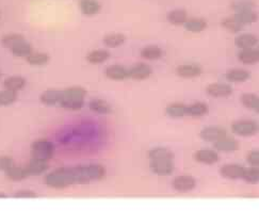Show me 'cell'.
Instances as JSON below:
<instances>
[{
    "mask_svg": "<svg viewBox=\"0 0 259 211\" xmlns=\"http://www.w3.org/2000/svg\"><path fill=\"white\" fill-rule=\"evenodd\" d=\"M44 182L52 189H65L74 185H80L79 173L77 166L58 167L45 176Z\"/></svg>",
    "mask_w": 259,
    "mask_h": 211,
    "instance_id": "cell-1",
    "label": "cell"
},
{
    "mask_svg": "<svg viewBox=\"0 0 259 211\" xmlns=\"http://www.w3.org/2000/svg\"><path fill=\"white\" fill-rule=\"evenodd\" d=\"M54 155V145L50 140L40 139L34 141L31 144V156L32 158L40 159L43 161H50Z\"/></svg>",
    "mask_w": 259,
    "mask_h": 211,
    "instance_id": "cell-2",
    "label": "cell"
},
{
    "mask_svg": "<svg viewBox=\"0 0 259 211\" xmlns=\"http://www.w3.org/2000/svg\"><path fill=\"white\" fill-rule=\"evenodd\" d=\"M232 132L237 137L250 138L257 135L259 125L253 119H238L230 126Z\"/></svg>",
    "mask_w": 259,
    "mask_h": 211,
    "instance_id": "cell-3",
    "label": "cell"
},
{
    "mask_svg": "<svg viewBox=\"0 0 259 211\" xmlns=\"http://www.w3.org/2000/svg\"><path fill=\"white\" fill-rule=\"evenodd\" d=\"M172 188L178 193H189L197 187V179L191 175H179L172 180Z\"/></svg>",
    "mask_w": 259,
    "mask_h": 211,
    "instance_id": "cell-4",
    "label": "cell"
},
{
    "mask_svg": "<svg viewBox=\"0 0 259 211\" xmlns=\"http://www.w3.org/2000/svg\"><path fill=\"white\" fill-rule=\"evenodd\" d=\"M150 170L154 175L159 176V177H167L175 171L174 160L150 161Z\"/></svg>",
    "mask_w": 259,
    "mask_h": 211,
    "instance_id": "cell-5",
    "label": "cell"
},
{
    "mask_svg": "<svg viewBox=\"0 0 259 211\" xmlns=\"http://www.w3.org/2000/svg\"><path fill=\"white\" fill-rule=\"evenodd\" d=\"M206 93L213 98H227L233 95L234 89L229 83L213 82L206 87Z\"/></svg>",
    "mask_w": 259,
    "mask_h": 211,
    "instance_id": "cell-6",
    "label": "cell"
},
{
    "mask_svg": "<svg viewBox=\"0 0 259 211\" xmlns=\"http://www.w3.org/2000/svg\"><path fill=\"white\" fill-rule=\"evenodd\" d=\"M153 74V68L148 63L139 62L128 68V78L136 81H143L149 79Z\"/></svg>",
    "mask_w": 259,
    "mask_h": 211,
    "instance_id": "cell-7",
    "label": "cell"
},
{
    "mask_svg": "<svg viewBox=\"0 0 259 211\" xmlns=\"http://www.w3.org/2000/svg\"><path fill=\"white\" fill-rule=\"evenodd\" d=\"M225 136H227V131L220 126H207L200 131V138L205 142L212 144Z\"/></svg>",
    "mask_w": 259,
    "mask_h": 211,
    "instance_id": "cell-8",
    "label": "cell"
},
{
    "mask_svg": "<svg viewBox=\"0 0 259 211\" xmlns=\"http://www.w3.org/2000/svg\"><path fill=\"white\" fill-rule=\"evenodd\" d=\"M246 167L238 163H226L220 167L219 173L223 178L228 180L242 179Z\"/></svg>",
    "mask_w": 259,
    "mask_h": 211,
    "instance_id": "cell-9",
    "label": "cell"
},
{
    "mask_svg": "<svg viewBox=\"0 0 259 211\" xmlns=\"http://www.w3.org/2000/svg\"><path fill=\"white\" fill-rule=\"evenodd\" d=\"M194 160L201 164L213 165L220 160L219 153L214 149H202L194 153Z\"/></svg>",
    "mask_w": 259,
    "mask_h": 211,
    "instance_id": "cell-10",
    "label": "cell"
},
{
    "mask_svg": "<svg viewBox=\"0 0 259 211\" xmlns=\"http://www.w3.org/2000/svg\"><path fill=\"white\" fill-rule=\"evenodd\" d=\"M203 73V68L197 63H185L176 68V75L184 79H192L200 77Z\"/></svg>",
    "mask_w": 259,
    "mask_h": 211,
    "instance_id": "cell-11",
    "label": "cell"
},
{
    "mask_svg": "<svg viewBox=\"0 0 259 211\" xmlns=\"http://www.w3.org/2000/svg\"><path fill=\"white\" fill-rule=\"evenodd\" d=\"M239 142L233 138L225 136L219 141H216L215 143H213V149L218 153H223V154H233L239 150Z\"/></svg>",
    "mask_w": 259,
    "mask_h": 211,
    "instance_id": "cell-12",
    "label": "cell"
},
{
    "mask_svg": "<svg viewBox=\"0 0 259 211\" xmlns=\"http://www.w3.org/2000/svg\"><path fill=\"white\" fill-rule=\"evenodd\" d=\"M235 46L239 49H249L257 47L259 40L253 33H238L234 40Z\"/></svg>",
    "mask_w": 259,
    "mask_h": 211,
    "instance_id": "cell-13",
    "label": "cell"
},
{
    "mask_svg": "<svg viewBox=\"0 0 259 211\" xmlns=\"http://www.w3.org/2000/svg\"><path fill=\"white\" fill-rule=\"evenodd\" d=\"M104 76L112 81H124L128 79V68L121 64L109 65L104 69Z\"/></svg>",
    "mask_w": 259,
    "mask_h": 211,
    "instance_id": "cell-14",
    "label": "cell"
},
{
    "mask_svg": "<svg viewBox=\"0 0 259 211\" xmlns=\"http://www.w3.org/2000/svg\"><path fill=\"white\" fill-rule=\"evenodd\" d=\"M251 78V72L246 68H230L225 73V79L228 83H244Z\"/></svg>",
    "mask_w": 259,
    "mask_h": 211,
    "instance_id": "cell-15",
    "label": "cell"
},
{
    "mask_svg": "<svg viewBox=\"0 0 259 211\" xmlns=\"http://www.w3.org/2000/svg\"><path fill=\"white\" fill-rule=\"evenodd\" d=\"M83 168L88 179L90 182L92 181H99L104 179L107 175L106 167L100 163H89V164H83Z\"/></svg>",
    "mask_w": 259,
    "mask_h": 211,
    "instance_id": "cell-16",
    "label": "cell"
},
{
    "mask_svg": "<svg viewBox=\"0 0 259 211\" xmlns=\"http://www.w3.org/2000/svg\"><path fill=\"white\" fill-rule=\"evenodd\" d=\"M238 61L243 65H254L259 63V52L257 47L249 49H240L237 54Z\"/></svg>",
    "mask_w": 259,
    "mask_h": 211,
    "instance_id": "cell-17",
    "label": "cell"
},
{
    "mask_svg": "<svg viewBox=\"0 0 259 211\" xmlns=\"http://www.w3.org/2000/svg\"><path fill=\"white\" fill-rule=\"evenodd\" d=\"M148 158L150 161L158 160H174V153L164 146H156L151 149L148 153Z\"/></svg>",
    "mask_w": 259,
    "mask_h": 211,
    "instance_id": "cell-18",
    "label": "cell"
},
{
    "mask_svg": "<svg viewBox=\"0 0 259 211\" xmlns=\"http://www.w3.org/2000/svg\"><path fill=\"white\" fill-rule=\"evenodd\" d=\"M79 9L85 16L92 17L101 12L102 5L99 0H80Z\"/></svg>",
    "mask_w": 259,
    "mask_h": 211,
    "instance_id": "cell-19",
    "label": "cell"
},
{
    "mask_svg": "<svg viewBox=\"0 0 259 211\" xmlns=\"http://www.w3.org/2000/svg\"><path fill=\"white\" fill-rule=\"evenodd\" d=\"M88 107L91 111L94 112V113L101 115H107L112 112L111 105L107 101L102 100V98H94V100H91L90 103L88 104Z\"/></svg>",
    "mask_w": 259,
    "mask_h": 211,
    "instance_id": "cell-20",
    "label": "cell"
},
{
    "mask_svg": "<svg viewBox=\"0 0 259 211\" xmlns=\"http://www.w3.org/2000/svg\"><path fill=\"white\" fill-rule=\"evenodd\" d=\"M62 98V91L58 89H47L44 91L43 93L40 96V101L41 103L48 106V107H52V106H54L60 103Z\"/></svg>",
    "mask_w": 259,
    "mask_h": 211,
    "instance_id": "cell-21",
    "label": "cell"
},
{
    "mask_svg": "<svg viewBox=\"0 0 259 211\" xmlns=\"http://www.w3.org/2000/svg\"><path fill=\"white\" fill-rule=\"evenodd\" d=\"M4 174H5L6 178L14 182L23 181V180L27 179L28 177H30V175H29V173H28L26 166L12 165L10 168H8V170L4 172Z\"/></svg>",
    "mask_w": 259,
    "mask_h": 211,
    "instance_id": "cell-22",
    "label": "cell"
},
{
    "mask_svg": "<svg viewBox=\"0 0 259 211\" xmlns=\"http://www.w3.org/2000/svg\"><path fill=\"white\" fill-rule=\"evenodd\" d=\"M165 114L170 118L179 119L187 116V105L183 103H172L165 107Z\"/></svg>",
    "mask_w": 259,
    "mask_h": 211,
    "instance_id": "cell-23",
    "label": "cell"
},
{
    "mask_svg": "<svg viewBox=\"0 0 259 211\" xmlns=\"http://www.w3.org/2000/svg\"><path fill=\"white\" fill-rule=\"evenodd\" d=\"M209 106L203 102H195L187 106V116L193 118H201L208 114Z\"/></svg>",
    "mask_w": 259,
    "mask_h": 211,
    "instance_id": "cell-24",
    "label": "cell"
},
{
    "mask_svg": "<svg viewBox=\"0 0 259 211\" xmlns=\"http://www.w3.org/2000/svg\"><path fill=\"white\" fill-rule=\"evenodd\" d=\"M140 55L148 61H158L163 57V51L158 45H148L141 49Z\"/></svg>",
    "mask_w": 259,
    "mask_h": 211,
    "instance_id": "cell-25",
    "label": "cell"
},
{
    "mask_svg": "<svg viewBox=\"0 0 259 211\" xmlns=\"http://www.w3.org/2000/svg\"><path fill=\"white\" fill-rule=\"evenodd\" d=\"M26 167L30 176H40L48 170L50 165H48L47 161L32 158L29 162H28Z\"/></svg>",
    "mask_w": 259,
    "mask_h": 211,
    "instance_id": "cell-26",
    "label": "cell"
},
{
    "mask_svg": "<svg viewBox=\"0 0 259 211\" xmlns=\"http://www.w3.org/2000/svg\"><path fill=\"white\" fill-rule=\"evenodd\" d=\"M188 18V13L184 9H174L166 14L167 23L172 26H184Z\"/></svg>",
    "mask_w": 259,
    "mask_h": 211,
    "instance_id": "cell-27",
    "label": "cell"
},
{
    "mask_svg": "<svg viewBox=\"0 0 259 211\" xmlns=\"http://www.w3.org/2000/svg\"><path fill=\"white\" fill-rule=\"evenodd\" d=\"M207 22L205 19L199 18V17H192L188 18L186 23L184 24V28L191 33H201L207 29Z\"/></svg>",
    "mask_w": 259,
    "mask_h": 211,
    "instance_id": "cell-28",
    "label": "cell"
},
{
    "mask_svg": "<svg viewBox=\"0 0 259 211\" xmlns=\"http://www.w3.org/2000/svg\"><path fill=\"white\" fill-rule=\"evenodd\" d=\"M110 53L107 49H95L87 54V61L90 64L97 65V64H103L106 61L109 60L110 58Z\"/></svg>",
    "mask_w": 259,
    "mask_h": 211,
    "instance_id": "cell-29",
    "label": "cell"
},
{
    "mask_svg": "<svg viewBox=\"0 0 259 211\" xmlns=\"http://www.w3.org/2000/svg\"><path fill=\"white\" fill-rule=\"evenodd\" d=\"M27 84V80L23 76H10L4 79L3 87L6 90L13 91V92H19L22 91Z\"/></svg>",
    "mask_w": 259,
    "mask_h": 211,
    "instance_id": "cell-30",
    "label": "cell"
},
{
    "mask_svg": "<svg viewBox=\"0 0 259 211\" xmlns=\"http://www.w3.org/2000/svg\"><path fill=\"white\" fill-rule=\"evenodd\" d=\"M238 22H239L243 27L250 26L255 24L258 20L257 13H255L253 10H246V11H240V12H235L233 15Z\"/></svg>",
    "mask_w": 259,
    "mask_h": 211,
    "instance_id": "cell-31",
    "label": "cell"
},
{
    "mask_svg": "<svg viewBox=\"0 0 259 211\" xmlns=\"http://www.w3.org/2000/svg\"><path fill=\"white\" fill-rule=\"evenodd\" d=\"M88 91L80 86H73L62 91V98H72V100L86 101Z\"/></svg>",
    "mask_w": 259,
    "mask_h": 211,
    "instance_id": "cell-32",
    "label": "cell"
},
{
    "mask_svg": "<svg viewBox=\"0 0 259 211\" xmlns=\"http://www.w3.org/2000/svg\"><path fill=\"white\" fill-rule=\"evenodd\" d=\"M126 42V37L123 33H110L103 39L104 45L108 48H117Z\"/></svg>",
    "mask_w": 259,
    "mask_h": 211,
    "instance_id": "cell-33",
    "label": "cell"
},
{
    "mask_svg": "<svg viewBox=\"0 0 259 211\" xmlns=\"http://www.w3.org/2000/svg\"><path fill=\"white\" fill-rule=\"evenodd\" d=\"M24 41H26V39H25L23 34L10 33V34L4 35V37L1 39V41H0V43H1V45L4 48L11 51L13 47H15L16 45H18L19 43H22V42H24Z\"/></svg>",
    "mask_w": 259,
    "mask_h": 211,
    "instance_id": "cell-34",
    "label": "cell"
},
{
    "mask_svg": "<svg viewBox=\"0 0 259 211\" xmlns=\"http://www.w3.org/2000/svg\"><path fill=\"white\" fill-rule=\"evenodd\" d=\"M26 61L31 66H44L50 62V55L46 53H32L26 58Z\"/></svg>",
    "mask_w": 259,
    "mask_h": 211,
    "instance_id": "cell-35",
    "label": "cell"
},
{
    "mask_svg": "<svg viewBox=\"0 0 259 211\" xmlns=\"http://www.w3.org/2000/svg\"><path fill=\"white\" fill-rule=\"evenodd\" d=\"M86 101L72 100V98H61L59 103L60 107L68 111H79L85 107Z\"/></svg>",
    "mask_w": 259,
    "mask_h": 211,
    "instance_id": "cell-36",
    "label": "cell"
},
{
    "mask_svg": "<svg viewBox=\"0 0 259 211\" xmlns=\"http://www.w3.org/2000/svg\"><path fill=\"white\" fill-rule=\"evenodd\" d=\"M32 51H33L32 46L29 43H28L27 41H24V42H22V43H19L18 45H16L15 47H13L11 49V53H12L14 57L26 59L28 55L33 53Z\"/></svg>",
    "mask_w": 259,
    "mask_h": 211,
    "instance_id": "cell-37",
    "label": "cell"
},
{
    "mask_svg": "<svg viewBox=\"0 0 259 211\" xmlns=\"http://www.w3.org/2000/svg\"><path fill=\"white\" fill-rule=\"evenodd\" d=\"M221 25H222V27L224 28V29L227 30L228 32L237 33V34L242 32L243 28H244L234 16L224 18L221 22Z\"/></svg>",
    "mask_w": 259,
    "mask_h": 211,
    "instance_id": "cell-38",
    "label": "cell"
},
{
    "mask_svg": "<svg viewBox=\"0 0 259 211\" xmlns=\"http://www.w3.org/2000/svg\"><path fill=\"white\" fill-rule=\"evenodd\" d=\"M242 180H244L249 185L259 184V167L249 166L244 170Z\"/></svg>",
    "mask_w": 259,
    "mask_h": 211,
    "instance_id": "cell-39",
    "label": "cell"
},
{
    "mask_svg": "<svg viewBox=\"0 0 259 211\" xmlns=\"http://www.w3.org/2000/svg\"><path fill=\"white\" fill-rule=\"evenodd\" d=\"M17 92H13L10 90L0 91V107H9L17 101Z\"/></svg>",
    "mask_w": 259,
    "mask_h": 211,
    "instance_id": "cell-40",
    "label": "cell"
},
{
    "mask_svg": "<svg viewBox=\"0 0 259 211\" xmlns=\"http://www.w3.org/2000/svg\"><path fill=\"white\" fill-rule=\"evenodd\" d=\"M259 102V96L255 93H244L240 97V103L244 108L249 110H254L257 103Z\"/></svg>",
    "mask_w": 259,
    "mask_h": 211,
    "instance_id": "cell-41",
    "label": "cell"
},
{
    "mask_svg": "<svg viewBox=\"0 0 259 211\" xmlns=\"http://www.w3.org/2000/svg\"><path fill=\"white\" fill-rule=\"evenodd\" d=\"M38 193L32 191V190H18L15 193H14L13 198L14 199H19V200H30V199H37L38 198Z\"/></svg>",
    "mask_w": 259,
    "mask_h": 211,
    "instance_id": "cell-42",
    "label": "cell"
},
{
    "mask_svg": "<svg viewBox=\"0 0 259 211\" xmlns=\"http://www.w3.org/2000/svg\"><path fill=\"white\" fill-rule=\"evenodd\" d=\"M232 6L235 12L253 10V2H252L251 0H237V1L233 3Z\"/></svg>",
    "mask_w": 259,
    "mask_h": 211,
    "instance_id": "cell-43",
    "label": "cell"
},
{
    "mask_svg": "<svg viewBox=\"0 0 259 211\" xmlns=\"http://www.w3.org/2000/svg\"><path fill=\"white\" fill-rule=\"evenodd\" d=\"M247 162L250 166L259 167V150L252 151L248 154Z\"/></svg>",
    "mask_w": 259,
    "mask_h": 211,
    "instance_id": "cell-44",
    "label": "cell"
},
{
    "mask_svg": "<svg viewBox=\"0 0 259 211\" xmlns=\"http://www.w3.org/2000/svg\"><path fill=\"white\" fill-rule=\"evenodd\" d=\"M14 165V160L10 156H0V172H5Z\"/></svg>",
    "mask_w": 259,
    "mask_h": 211,
    "instance_id": "cell-45",
    "label": "cell"
},
{
    "mask_svg": "<svg viewBox=\"0 0 259 211\" xmlns=\"http://www.w3.org/2000/svg\"><path fill=\"white\" fill-rule=\"evenodd\" d=\"M6 198H8V195H6V193L0 191V200H4Z\"/></svg>",
    "mask_w": 259,
    "mask_h": 211,
    "instance_id": "cell-46",
    "label": "cell"
},
{
    "mask_svg": "<svg viewBox=\"0 0 259 211\" xmlns=\"http://www.w3.org/2000/svg\"><path fill=\"white\" fill-rule=\"evenodd\" d=\"M254 112H256V113H258L259 114V102L257 103V105H256V107L254 108V110H253Z\"/></svg>",
    "mask_w": 259,
    "mask_h": 211,
    "instance_id": "cell-47",
    "label": "cell"
},
{
    "mask_svg": "<svg viewBox=\"0 0 259 211\" xmlns=\"http://www.w3.org/2000/svg\"><path fill=\"white\" fill-rule=\"evenodd\" d=\"M257 49H258V52H259V44H258V46H257Z\"/></svg>",
    "mask_w": 259,
    "mask_h": 211,
    "instance_id": "cell-48",
    "label": "cell"
},
{
    "mask_svg": "<svg viewBox=\"0 0 259 211\" xmlns=\"http://www.w3.org/2000/svg\"><path fill=\"white\" fill-rule=\"evenodd\" d=\"M0 77H1V73H0Z\"/></svg>",
    "mask_w": 259,
    "mask_h": 211,
    "instance_id": "cell-49",
    "label": "cell"
}]
</instances>
